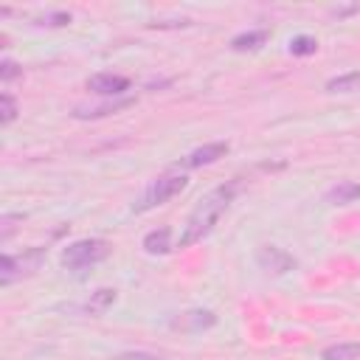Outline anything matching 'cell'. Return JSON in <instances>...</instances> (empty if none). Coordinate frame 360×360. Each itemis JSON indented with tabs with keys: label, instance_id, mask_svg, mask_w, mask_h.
<instances>
[{
	"label": "cell",
	"instance_id": "cell-1",
	"mask_svg": "<svg viewBox=\"0 0 360 360\" xmlns=\"http://www.w3.org/2000/svg\"><path fill=\"white\" fill-rule=\"evenodd\" d=\"M236 197V183H222L217 188H211L197 205L194 211L188 214L186 225H183V233H180V248H191L194 242H202L214 225L219 222V217L228 211V205L233 202Z\"/></svg>",
	"mask_w": 360,
	"mask_h": 360
},
{
	"label": "cell",
	"instance_id": "cell-2",
	"mask_svg": "<svg viewBox=\"0 0 360 360\" xmlns=\"http://www.w3.org/2000/svg\"><path fill=\"white\" fill-rule=\"evenodd\" d=\"M110 242L107 239H76L70 245L62 248V267L70 270V273H84L96 264H101L107 256H110Z\"/></svg>",
	"mask_w": 360,
	"mask_h": 360
},
{
	"label": "cell",
	"instance_id": "cell-3",
	"mask_svg": "<svg viewBox=\"0 0 360 360\" xmlns=\"http://www.w3.org/2000/svg\"><path fill=\"white\" fill-rule=\"evenodd\" d=\"M186 186H188L186 174H160V177H155V180L143 188V194L132 202V211H135V214H143V211H149V208H158V205L169 202L172 197H177Z\"/></svg>",
	"mask_w": 360,
	"mask_h": 360
},
{
	"label": "cell",
	"instance_id": "cell-4",
	"mask_svg": "<svg viewBox=\"0 0 360 360\" xmlns=\"http://www.w3.org/2000/svg\"><path fill=\"white\" fill-rule=\"evenodd\" d=\"M39 262H42V248H34V250H28L25 256H11V253H6L3 256V262H0V284H11L17 276H25V273H34L37 267H39Z\"/></svg>",
	"mask_w": 360,
	"mask_h": 360
},
{
	"label": "cell",
	"instance_id": "cell-5",
	"mask_svg": "<svg viewBox=\"0 0 360 360\" xmlns=\"http://www.w3.org/2000/svg\"><path fill=\"white\" fill-rule=\"evenodd\" d=\"M256 264L264 270V273H273V276H284L295 267V256H290L284 248L278 245H262L256 250Z\"/></svg>",
	"mask_w": 360,
	"mask_h": 360
},
{
	"label": "cell",
	"instance_id": "cell-6",
	"mask_svg": "<svg viewBox=\"0 0 360 360\" xmlns=\"http://www.w3.org/2000/svg\"><path fill=\"white\" fill-rule=\"evenodd\" d=\"M87 90L107 96V98H121L129 90V79L121 73H96L87 79Z\"/></svg>",
	"mask_w": 360,
	"mask_h": 360
},
{
	"label": "cell",
	"instance_id": "cell-7",
	"mask_svg": "<svg viewBox=\"0 0 360 360\" xmlns=\"http://www.w3.org/2000/svg\"><path fill=\"white\" fill-rule=\"evenodd\" d=\"M135 98L124 96V98H107V101H98V104H76L73 107V118H104V115H112V112H121L127 107H132Z\"/></svg>",
	"mask_w": 360,
	"mask_h": 360
},
{
	"label": "cell",
	"instance_id": "cell-8",
	"mask_svg": "<svg viewBox=\"0 0 360 360\" xmlns=\"http://www.w3.org/2000/svg\"><path fill=\"white\" fill-rule=\"evenodd\" d=\"M228 141H214V143H202V146H197L194 152H188L186 155V160H183V166H188V169H200V166H211V163H217L219 158H225L228 155Z\"/></svg>",
	"mask_w": 360,
	"mask_h": 360
},
{
	"label": "cell",
	"instance_id": "cell-9",
	"mask_svg": "<svg viewBox=\"0 0 360 360\" xmlns=\"http://www.w3.org/2000/svg\"><path fill=\"white\" fill-rule=\"evenodd\" d=\"M323 200H326L329 205H349V202L360 200V183H354V180H338V183L323 194Z\"/></svg>",
	"mask_w": 360,
	"mask_h": 360
},
{
	"label": "cell",
	"instance_id": "cell-10",
	"mask_svg": "<svg viewBox=\"0 0 360 360\" xmlns=\"http://www.w3.org/2000/svg\"><path fill=\"white\" fill-rule=\"evenodd\" d=\"M143 250L146 253H152V256H158V253H169L172 250V228H155V231H149L146 236H143Z\"/></svg>",
	"mask_w": 360,
	"mask_h": 360
},
{
	"label": "cell",
	"instance_id": "cell-11",
	"mask_svg": "<svg viewBox=\"0 0 360 360\" xmlns=\"http://www.w3.org/2000/svg\"><path fill=\"white\" fill-rule=\"evenodd\" d=\"M267 31H242V34H236L233 39H231V48L233 51H259L264 42H267Z\"/></svg>",
	"mask_w": 360,
	"mask_h": 360
},
{
	"label": "cell",
	"instance_id": "cell-12",
	"mask_svg": "<svg viewBox=\"0 0 360 360\" xmlns=\"http://www.w3.org/2000/svg\"><path fill=\"white\" fill-rule=\"evenodd\" d=\"M321 360H360V343H332L321 352Z\"/></svg>",
	"mask_w": 360,
	"mask_h": 360
},
{
	"label": "cell",
	"instance_id": "cell-13",
	"mask_svg": "<svg viewBox=\"0 0 360 360\" xmlns=\"http://www.w3.org/2000/svg\"><path fill=\"white\" fill-rule=\"evenodd\" d=\"M326 90L329 93H352V90H360V70H349V73H340L335 79L326 82Z\"/></svg>",
	"mask_w": 360,
	"mask_h": 360
},
{
	"label": "cell",
	"instance_id": "cell-14",
	"mask_svg": "<svg viewBox=\"0 0 360 360\" xmlns=\"http://www.w3.org/2000/svg\"><path fill=\"white\" fill-rule=\"evenodd\" d=\"M318 51V39L309 37V34H298L290 39V53L292 56H312Z\"/></svg>",
	"mask_w": 360,
	"mask_h": 360
},
{
	"label": "cell",
	"instance_id": "cell-15",
	"mask_svg": "<svg viewBox=\"0 0 360 360\" xmlns=\"http://www.w3.org/2000/svg\"><path fill=\"white\" fill-rule=\"evenodd\" d=\"M112 301H115V290H107V287L104 290H96L93 298L87 301V312H104Z\"/></svg>",
	"mask_w": 360,
	"mask_h": 360
},
{
	"label": "cell",
	"instance_id": "cell-16",
	"mask_svg": "<svg viewBox=\"0 0 360 360\" xmlns=\"http://www.w3.org/2000/svg\"><path fill=\"white\" fill-rule=\"evenodd\" d=\"M17 118V98L11 93H3L0 96V121L3 124H11Z\"/></svg>",
	"mask_w": 360,
	"mask_h": 360
},
{
	"label": "cell",
	"instance_id": "cell-17",
	"mask_svg": "<svg viewBox=\"0 0 360 360\" xmlns=\"http://www.w3.org/2000/svg\"><path fill=\"white\" fill-rule=\"evenodd\" d=\"M22 76V68L14 62V59H3L0 62V79L3 82H14V79H20Z\"/></svg>",
	"mask_w": 360,
	"mask_h": 360
},
{
	"label": "cell",
	"instance_id": "cell-18",
	"mask_svg": "<svg viewBox=\"0 0 360 360\" xmlns=\"http://www.w3.org/2000/svg\"><path fill=\"white\" fill-rule=\"evenodd\" d=\"M39 25H70V14L68 11H51L45 17H39Z\"/></svg>",
	"mask_w": 360,
	"mask_h": 360
},
{
	"label": "cell",
	"instance_id": "cell-19",
	"mask_svg": "<svg viewBox=\"0 0 360 360\" xmlns=\"http://www.w3.org/2000/svg\"><path fill=\"white\" fill-rule=\"evenodd\" d=\"M118 360H166V357H158V354H149V352H124Z\"/></svg>",
	"mask_w": 360,
	"mask_h": 360
}]
</instances>
